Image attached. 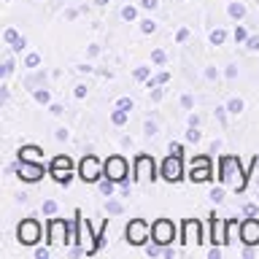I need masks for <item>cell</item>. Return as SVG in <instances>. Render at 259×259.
Segmentation results:
<instances>
[{
  "label": "cell",
  "mask_w": 259,
  "mask_h": 259,
  "mask_svg": "<svg viewBox=\"0 0 259 259\" xmlns=\"http://www.w3.org/2000/svg\"><path fill=\"white\" fill-rule=\"evenodd\" d=\"M151 238L157 246H170L176 238V227L173 222H167V219H157V222L151 224Z\"/></svg>",
  "instance_id": "1"
},
{
  "label": "cell",
  "mask_w": 259,
  "mask_h": 259,
  "mask_svg": "<svg viewBox=\"0 0 259 259\" xmlns=\"http://www.w3.org/2000/svg\"><path fill=\"white\" fill-rule=\"evenodd\" d=\"M16 238H19V243H24V246H35L40 240V224L35 219H24V222L16 227Z\"/></svg>",
  "instance_id": "2"
},
{
  "label": "cell",
  "mask_w": 259,
  "mask_h": 259,
  "mask_svg": "<svg viewBox=\"0 0 259 259\" xmlns=\"http://www.w3.org/2000/svg\"><path fill=\"white\" fill-rule=\"evenodd\" d=\"M149 235H151V230L143 219H133V222L127 224V240L133 243V246H143V243L149 240Z\"/></svg>",
  "instance_id": "3"
},
{
  "label": "cell",
  "mask_w": 259,
  "mask_h": 259,
  "mask_svg": "<svg viewBox=\"0 0 259 259\" xmlns=\"http://www.w3.org/2000/svg\"><path fill=\"white\" fill-rule=\"evenodd\" d=\"M103 173L108 178H113L116 184H121L127 178V159L119 157V154H116V157H108V162L103 165Z\"/></svg>",
  "instance_id": "4"
},
{
  "label": "cell",
  "mask_w": 259,
  "mask_h": 259,
  "mask_svg": "<svg viewBox=\"0 0 259 259\" xmlns=\"http://www.w3.org/2000/svg\"><path fill=\"white\" fill-rule=\"evenodd\" d=\"M181 176H184V167H181V157L178 154H173V157H167L162 162V178L165 181L176 184V181H181Z\"/></svg>",
  "instance_id": "5"
},
{
  "label": "cell",
  "mask_w": 259,
  "mask_h": 259,
  "mask_svg": "<svg viewBox=\"0 0 259 259\" xmlns=\"http://www.w3.org/2000/svg\"><path fill=\"white\" fill-rule=\"evenodd\" d=\"M189 178L192 184H202L210 178V159L208 157H197L192 162V170H189Z\"/></svg>",
  "instance_id": "6"
},
{
  "label": "cell",
  "mask_w": 259,
  "mask_h": 259,
  "mask_svg": "<svg viewBox=\"0 0 259 259\" xmlns=\"http://www.w3.org/2000/svg\"><path fill=\"white\" fill-rule=\"evenodd\" d=\"M81 178H84V181H97V178H100L103 173H100V162H97V157H92V154H89V157H84L81 159Z\"/></svg>",
  "instance_id": "7"
},
{
  "label": "cell",
  "mask_w": 259,
  "mask_h": 259,
  "mask_svg": "<svg viewBox=\"0 0 259 259\" xmlns=\"http://www.w3.org/2000/svg\"><path fill=\"white\" fill-rule=\"evenodd\" d=\"M238 176L240 178V184H243V173H240V162L238 157H222V181H232V178Z\"/></svg>",
  "instance_id": "8"
},
{
  "label": "cell",
  "mask_w": 259,
  "mask_h": 259,
  "mask_svg": "<svg viewBox=\"0 0 259 259\" xmlns=\"http://www.w3.org/2000/svg\"><path fill=\"white\" fill-rule=\"evenodd\" d=\"M40 176H44V167H40L38 162H24V159H19V178H22V181L35 184Z\"/></svg>",
  "instance_id": "9"
},
{
  "label": "cell",
  "mask_w": 259,
  "mask_h": 259,
  "mask_svg": "<svg viewBox=\"0 0 259 259\" xmlns=\"http://www.w3.org/2000/svg\"><path fill=\"white\" fill-rule=\"evenodd\" d=\"M240 240L246 246H256L259 243V222L256 219H248V222L240 224Z\"/></svg>",
  "instance_id": "10"
},
{
  "label": "cell",
  "mask_w": 259,
  "mask_h": 259,
  "mask_svg": "<svg viewBox=\"0 0 259 259\" xmlns=\"http://www.w3.org/2000/svg\"><path fill=\"white\" fill-rule=\"evenodd\" d=\"M135 176L138 178H157V170H154V159L146 157V154H141V157L135 159Z\"/></svg>",
  "instance_id": "11"
},
{
  "label": "cell",
  "mask_w": 259,
  "mask_h": 259,
  "mask_svg": "<svg viewBox=\"0 0 259 259\" xmlns=\"http://www.w3.org/2000/svg\"><path fill=\"white\" fill-rule=\"evenodd\" d=\"M65 232H68V224L62 219H52L49 222V240L52 243H68L65 240Z\"/></svg>",
  "instance_id": "12"
},
{
  "label": "cell",
  "mask_w": 259,
  "mask_h": 259,
  "mask_svg": "<svg viewBox=\"0 0 259 259\" xmlns=\"http://www.w3.org/2000/svg\"><path fill=\"white\" fill-rule=\"evenodd\" d=\"M78 230H81V235H78V243H84L87 254H92V251L97 248V240L92 238V232H89V224H87L81 216H78Z\"/></svg>",
  "instance_id": "13"
},
{
  "label": "cell",
  "mask_w": 259,
  "mask_h": 259,
  "mask_svg": "<svg viewBox=\"0 0 259 259\" xmlns=\"http://www.w3.org/2000/svg\"><path fill=\"white\" fill-rule=\"evenodd\" d=\"M200 240H202L200 222H194V219H189V222L184 224V243H200Z\"/></svg>",
  "instance_id": "14"
},
{
  "label": "cell",
  "mask_w": 259,
  "mask_h": 259,
  "mask_svg": "<svg viewBox=\"0 0 259 259\" xmlns=\"http://www.w3.org/2000/svg\"><path fill=\"white\" fill-rule=\"evenodd\" d=\"M3 38L8 40V44H14V52H22V49L27 46V40H24V38H19V35H16V30H11V27L6 30V35H3Z\"/></svg>",
  "instance_id": "15"
},
{
  "label": "cell",
  "mask_w": 259,
  "mask_h": 259,
  "mask_svg": "<svg viewBox=\"0 0 259 259\" xmlns=\"http://www.w3.org/2000/svg\"><path fill=\"white\" fill-rule=\"evenodd\" d=\"M38 157H40V149H38V146H22L19 159H24V162H38Z\"/></svg>",
  "instance_id": "16"
},
{
  "label": "cell",
  "mask_w": 259,
  "mask_h": 259,
  "mask_svg": "<svg viewBox=\"0 0 259 259\" xmlns=\"http://www.w3.org/2000/svg\"><path fill=\"white\" fill-rule=\"evenodd\" d=\"M52 176H54V181H57V184H65V186H68V184H70V178H73L70 167H52Z\"/></svg>",
  "instance_id": "17"
},
{
  "label": "cell",
  "mask_w": 259,
  "mask_h": 259,
  "mask_svg": "<svg viewBox=\"0 0 259 259\" xmlns=\"http://www.w3.org/2000/svg\"><path fill=\"white\" fill-rule=\"evenodd\" d=\"M213 243H230L224 235V222L222 219H213Z\"/></svg>",
  "instance_id": "18"
},
{
  "label": "cell",
  "mask_w": 259,
  "mask_h": 259,
  "mask_svg": "<svg viewBox=\"0 0 259 259\" xmlns=\"http://www.w3.org/2000/svg\"><path fill=\"white\" fill-rule=\"evenodd\" d=\"M227 11H230L232 19H243V16H246V6H243V3H230Z\"/></svg>",
  "instance_id": "19"
},
{
  "label": "cell",
  "mask_w": 259,
  "mask_h": 259,
  "mask_svg": "<svg viewBox=\"0 0 259 259\" xmlns=\"http://www.w3.org/2000/svg\"><path fill=\"white\" fill-rule=\"evenodd\" d=\"M113 184H116V181H113V178H108V176L100 181V192L105 194V197H111V194H113Z\"/></svg>",
  "instance_id": "20"
},
{
  "label": "cell",
  "mask_w": 259,
  "mask_h": 259,
  "mask_svg": "<svg viewBox=\"0 0 259 259\" xmlns=\"http://www.w3.org/2000/svg\"><path fill=\"white\" fill-rule=\"evenodd\" d=\"M227 111H230V113H240L243 111V100H240V97H232V100L227 103Z\"/></svg>",
  "instance_id": "21"
},
{
  "label": "cell",
  "mask_w": 259,
  "mask_h": 259,
  "mask_svg": "<svg viewBox=\"0 0 259 259\" xmlns=\"http://www.w3.org/2000/svg\"><path fill=\"white\" fill-rule=\"evenodd\" d=\"M111 119H113V124H119V127H121V124L127 121V111H124V108L113 111V116H111Z\"/></svg>",
  "instance_id": "22"
},
{
  "label": "cell",
  "mask_w": 259,
  "mask_h": 259,
  "mask_svg": "<svg viewBox=\"0 0 259 259\" xmlns=\"http://www.w3.org/2000/svg\"><path fill=\"white\" fill-rule=\"evenodd\" d=\"M32 95H35V100H38V103H44V105H46L49 100H52V95H49L46 89H35V92H32Z\"/></svg>",
  "instance_id": "23"
},
{
  "label": "cell",
  "mask_w": 259,
  "mask_h": 259,
  "mask_svg": "<svg viewBox=\"0 0 259 259\" xmlns=\"http://www.w3.org/2000/svg\"><path fill=\"white\" fill-rule=\"evenodd\" d=\"M224 38H227V32H224V30H213V32H210V40H213L216 46H219V44H224Z\"/></svg>",
  "instance_id": "24"
},
{
  "label": "cell",
  "mask_w": 259,
  "mask_h": 259,
  "mask_svg": "<svg viewBox=\"0 0 259 259\" xmlns=\"http://www.w3.org/2000/svg\"><path fill=\"white\" fill-rule=\"evenodd\" d=\"M141 30L146 32V35H149V32H154V30H157V22H151V19H143V22H141Z\"/></svg>",
  "instance_id": "25"
},
{
  "label": "cell",
  "mask_w": 259,
  "mask_h": 259,
  "mask_svg": "<svg viewBox=\"0 0 259 259\" xmlns=\"http://www.w3.org/2000/svg\"><path fill=\"white\" fill-rule=\"evenodd\" d=\"M121 16H124V19H127V22H133V19H135V16H138V11H135V8H133V6H127V8H121Z\"/></svg>",
  "instance_id": "26"
},
{
  "label": "cell",
  "mask_w": 259,
  "mask_h": 259,
  "mask_svg": "<svg viewBox=\"0 0 259 259\" xmlns=\"http://www.w3.org/2000/svg\"><path fill=\"white\" fill-rule=\"evenodd\" d=\"M200 138H202V135H200V130H197V127H189V133H186V141H192V143H197V141H200Z\"/></svg>",
  "instance_id": "27"
},
{
  "label": "cell",
  "mask_w": 259,
  "mask_h": 259,
  "mask_svg": "<svg viewBox=\"0 0 259 259\" xmlns=\"http://www.w3.org/2000/svg\"><path fill=\"white\" fill-rule=\"evenodd\" d=\"M44 213H46V216L57 213V202H54V200H46V202H44Z\"/></svg>",
  "instance_id": "28"
},
{
  "label": "cell",
  "mask_w": 259,
  "mask_h": 259,
  "mask_svg": "<svg viewBox=\"0 0 259 259\" xmlns=\"http://www.w3.org/2000/svg\"><path fill=\"white\" fill-rule=\"evenodd\" d=\"M235 40H238V44H243V40H248V32L243 30V27H238V30H235Z\"/></svg>",
  "instance_id": "29"
},
{
  "label": "cell",
  "mask_w": 259,
  "mask_h": 259,
  "mask_svg": "<svg viewBox=\"0 0 259 259\" xmlns=\"http://www.w3.org/2000/svg\"><path fill=\"white\" fill-rule=\"evenodd\" d=\"M246 46L251 49V52H256V49H259V35H251V38L246 40Z\"/></svg>",
  "instance_id": "30"
},
{
  "label": "cell",
  "mask_w": 259,
  "mask_h": 259,
  "mask_svg": "<svg viewBox=\"0 0 259 259\" xmlns=\"http://www.w3.org/2000/svg\"><path fill=\"white\" fill-rule=\"evenodd\" d=\"M116 105H119V108H124V111H133V100H130V97H121Z\"/></svg>",
  "instance_id": "31"
},
{
  "label": "cell",
  "mask_w": 259,
  "mask_h": 259,
  "mask_svg": "<svg viewBox=\"0 0 259 259\" xmlns=\"http://www.w3.org/2000/svg\"><path fill=\"white\" fill-rule=\"evenodd\" d=\"M38 65H40V57L38 54H30L27 57V68H38Z\"/></svg>",
  "instance_id": "32"
},
{
  "label": "cell",
  "mask_w": 259,
  "mask_h": 259,
  "mask_svg": "<svg viewBox=\"0 0 259 259\" xmlns=\"http://www.w3.org/2000/svg\"><path fill=\"white\" fill-rule=\"evenodd\" d=\"M135 78L146 81V78H149V68H138V70H135Z\"/></svg>",
  "instance_id": "33"
},
{
  "label": "cell",
  "mask_w": 259,
  "mask_h": 259,
  "mask_svg": "<svg viewBox=\"0 0 259 259\" xmlns=\"http://www.w3.org/2000/svg\"><path fill=\"white\" fill-rule=\"evenodd\" d=\"M151 60H154V62H165V52H162V49H157V52L151 54Z\"/></svg>",
  "instance_id": "34"
},
{
  "label": "cell",
  "mask_w": 259,
  "mask_h": 259,
  "mask_svg": "<svg viewBox=\"0 0 259 259\" xmlns=\"http://www.w3.org/2000/svg\"><path fill=\"white\" fill-rule=\"evenodd\" d=\"M186 38H189V30H186V27H184V30H178V35H176V40H178V44H184Z\"/></svg>",
  "instance_id": "35"
},
{
  "label": "cell",
  "mask_w": 259,
  "mask_h": 259,
  "mask_svg": "<svg viewBox=\"0 0 259 259\" xmlns=\"http://www.w3.org/2000/svg\"><path fill=\"white\" fill-rule=\"evenodd\" d=\"M105 208H108V213H121V205H119V202H108Z\"/></svg>",
  "instance_id": "36"
},
{
  "label": "cell",
  "mask_w": 259,
  "mask_h": 259,
  "mask_svg": "<svg viewBox=\"0 0 259 259\" xmlns=\"http://www.w3.org/2000/svg\"><path fill=\"white\" fill-rule=\"evenodd\" d=\"M210 197H213L216 202H222L224 200V189H213V192H210Z\"/></svg>",
  "instance_id": "37"
},
{
  "label": "cell",
  "mask_w": 259,
  "mask_h": 259,
  "mask_svg": "<svg viewBox=\"0 0 259 259\" xmlns=\"http://www.w3.org/2000/svg\"><path fill=\"white\" fill-rule=\"evenodd\" d=\"M141 6H143V8H157L159 0H141Z\"/></svg>",
  "instance_id": "38"
},
{
  "label": "cell",
  "mask_w": 259,
  "mask_h": 259,
  "mask_svg": "<svg viewBox=\"0 0 259 259\" xmlns=\"http://www.w3.org/2000/svg\"><path fill=\"white\" fill-rule=\"evenodd\" d=\"M11 70H14V62H11V60H6V65H3V78H6Z\"/></svg>",
  "instance_id": "39"
},
{
  "label": "cell",
  "mask_w": 259,
  "mask_h": 259,
  "mask_svg": "<svg viewBox=\"0 0 259 259\" xmlns=\"http://www.w3.org/2000/svg\"><path fill=\"white\" fill-rule=\"evenodd\" d=\"M157 133V124H154V121H146V135H154Z\"/></svg>",
  "instance_id": "40"
},
{
  "label": "cell",
  "mask_w": 259,
  "mask_h": 259,
  "mask_svg": "<svg viewBox=\"0 0 259 259\" xmlns=\"http://www.w3.org/2000/svg\"><path fill=\"white\" fill-rule=\"evenodd\" d=\"M192 103H194V100H192L189 95H184V97H181V105H184V108H192Z\"/></svg>",
  "instance_id": "41"
},
{
  "label": "cell",
  "mask_w": 259,
  "mask_h": 259,
  "mask_svg": "<svg viewBox=\"0 0 259 259\" xmlns=\"http://www.w3.org/2000/svg\"><path fill=\"white\" fill-rule=\"evenodd\" d=\"M170 154H178V157H181V143H170Z\"/></svg>",
  "instance_id": "42"
},
{
  "label": "cell",
  "mask_w": 259,
  "mask_h": 259,
  "mask_svg": "<svg viewBox=\"0 0 259 259\" xmlns=\"http://www.w3.org/2000/svg\"><path fill=\"white\" fill-rule=\"evenodd\" d=\"M87 95V84H78L76 87V97H84Z\"/></svg>",
  "instance_id": "43"
},
{
  "label": "cell",
  "mask_w": 259,
  "mask_h": 259,
  "mask_svg": "<svg viewBox=\"0 0 259 259\" xmlns=\"http://www.w3.org/2000/svg\"><path fill=\"white\" fill-rule=\"evenodd\" d=\"M238 76V68H235V65H230V68H227V78H235Z\"/></svg>",
  "instance_id": "44"
},
{
  "label": "cell",
  "mask_w": 259,
  "mask_h": 259,
  "mask_svg": "<svg viewBox=\"0 0 259 259\" xmlns=\"http://www.w3.org/2000/svg\"><path fill=\"white\" fill-rule=\"evenodd\" d=\"M159 254H165V251H159L157 246H149V256H159Z\"/></svg>",
  "instance_id": "45"
},
{
  "label": "cell",
  "mask_w": 259,
  "mask_h": 259,
  "mask_svg": "<svg viewBox=\"0 0 259 259\" xmlns=\"http://www.w3.org/2000/svg\"><path fill=\"white\" fill-rule=\"evenodd\" d=\"M216 76H219V70H213V68L205 70V78H216Z\"/></svg>",
  "instance_id": "46"
},
{
  "label": "cell",
  "mask_w": 259,
  "mask_h": 259,
  "mask_svg": "<svg viewBox=\"0 0 259 259\" xmlns=\"http://www.w3.org/2000/svg\"><path fill=\"white\" fill-rule=\"evenodd\" d=\"M200 124V116H194V113H192V116H189V127H197Z\"/></svg>",
  "instance_id": "47"
},
{
  "label": "cell",
  "mask_w": 259,
  "mask_h": 259,
  "mask_svg": "<svg viewBox=\"0 0 259 259\" xmlns=\"http://www.w3.org/2000/svg\"><path fill=\"white\" fill-rule=\"evenodd\" d=\"M35 256H38V259H46V256H49V251H46V248H38V251H35Z\"/></svg>",
  "instance_id": "48"
},
{
  "label": "cell",
  "mask_w": 259,
  "mask_h": 259,
  "mask_svg": "<svg viewBox=\"0 0 259 259\" xmlns=\"http://www.w3.org/2000/svg\"><path fill=\"white\" fill-rule=\"evenodd\" d=\"M95 3H97V6H105V3H111V0H95Z\"/></svg>",
  "instance_id": "49"
}]
</instances>
